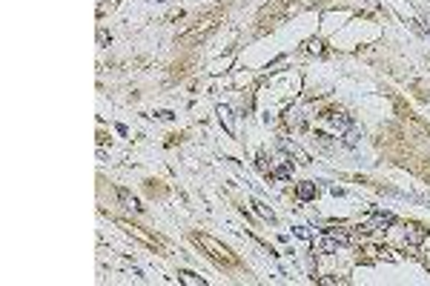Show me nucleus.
<instances>
[{
	"label": "nucleus",
	"instance_id": "obj_1",
	"mask_svg": "<svg viewBox=\"0 0 430 286\" xmlns=\"http://www.w3.org/2000/svg\"><path fill=\"white\" fill-rule=\"evenodd\" d=\"M195 241L201 243V246H207V249H210V255L215 257V260H221V264H233V255H230V249H227V246H221L215 237H210V235H198Z\"/></svg>",
	"mask_w": 430,
	"mask_h": 286
},
{
	"label": "nucleus",
	"instance_id": "obj_2",
	"mask_svg": "<svg viewBox=\"0 0 430 286\" xmlns=\"http://www.w3.org/2000/svg\"><path fill=\"white\" fill-rule=\"evenodd\" d=\"M335 249H338V241H335L330 232H327V235H321L319 241H315V252H321V255H330V252H335Z\"/></svg>",
	"mask_w": 430,
	"mask_h": 286
},
{
	"label": "nucleus",
	"instance_id": "obj_3",
	"mask_svg": "<svg viewBox=\"0 0 430 286\" xmlns=\"http://www.w3.org/2000/svg\"><path fill=\"white\" fill-rule=\"evenodd\" d=\"M281 149L284 152H290V155H296L299 157V163H310V155H307L304 149H301L299 143H290V140H281Z\"/></svg>",
	"mask_w": 430,
	"mask_h": 286
},
{
	"label": "nucleus",
	"instance_id": "obj_4",
	"mask_svg": "<svg viewBox=\"0 0 430 286\" xmlns=\"http://www.w3.org/2000/svg\"><path fill=\"white\" fill-rule=\"evenodd\" d=\"M404 241H408L410 246H422V243H424V232L419 226H408V229H404Z\"/></svg>",
	"mask_w": 430,
	"mask_h": 286
},
{
	"label": "nucleus",
	"instance_id": "obj_5",
	"mask_svg": "<svg viewBox=\"0 0 430 286\" xmlns=\"http://www.w3.org/2000/svg\"><path fill=\"white\" fill-rule=\"evenodd\" d=\"M296 192H299L301 200H313V198H315V183H299V189H296Z\"/></svg>",
	"mask_w": 430,
	"mask_h": 286
},
{
	"label": "nucleus",
	"instance_id": "obj_6",
	"mask_svg": "<svg viewBox=\"0 0 430 286\" xmlns=\"http://www.w3.org/2000/svg\"><path fill=\"white\" fill-rule=\"evenodd\" d=\"M273 178H276V180H290L292 178L290 166H278V169H273Z\"/></svg>",
	"mask_w": 430,
	"mask_h": 286
},
{
	"label": "nucleus",
	"instance_id": "obj_7",
	"mask_svg": "<svg viewBox=\"0 0 430 286\" xmlns=\"http://www.w3.org/2000/svg\"><path fill=\"white\" fill-rule=\"evenodd\" d=\"M181 280H184V283H192V286L204 283V278H198V275H192V272H181Z\"/></svg>",
	"mask_w": 430,
	"mask_h": 286
},
{
	"label": "nucleus",
	"instance_id": "obj_8",
	"mask_svg": "<svg viewBox=\"0 0 430 286\" xmlns=\"http://www.w3.org/2000/svg\"><path fill=\"white\" fill-rule=\"evenodd\" d=\"M121 200H124V203H126V206H129V209H135V212H138V200H135V198H129V195H126V192H121Z\"/></svg>",
	"mask_w": 430,
	"mask_h": 286
},
{
	"label": "nucleus",
	"instance_id": "obj_9",
	"mask_svg": "<svg viewBox=\"0 0 430 286\" xmlns=\"http://www.w3.org/2000/svg\"><path fill=\"white\" fill-rule=\"evenodd\" d=\"M255 209H258V212H261V214H264V218H270V221H273V218H276V214H273V212H270V209L264 206V203H258V200H255Z\"/></svg>",
	"mask_w": 430,
	"mask_h": 286
},
{
	"label": "nucleus",
	"instance_id": "obj_10",
	"mask_svg": "<svg viewBox=\"0 0 430 286\" xmlns=\"http://www.w3.org/2000/svg\"><path fill=\"white\" fill-rule=\"evenodd\" d=\"M218 114H221V121H224L227 126H230V109H227V106H221V109H218Z\"/></svg>",
	"mask_w": 430,
	"mask_h": 286
},
{
	"label": "nucleus",
	"instance_id": "obj_11",
	"mask_svg": "<svg viewBox=\"0 0 430 286\" xmlns=\"http://www.w3.org/2000/svg\"><path fill=\"white\" fill-rule=\"evenodd\" d=\"M296 235H299V237H310V232H307V226H296Z\"/></svg>",
	"mask_w": 430,
	"mask_h": 286
},
{
	"label": "nucleus",
	"instance_id": "obj_12",
	"mask_svg": "<svg viewBox=\"0 0 430 286\" xmlns=\"http://www.w3.org/2000/svg\"><path fill=\"white\" fill-rule=\"evenodd\" d=\"M427 29H430V17H427Z\"/></svg>",
	"mask_w": 430,
	"mask_h": 286
}]
</instances>
